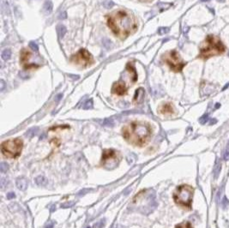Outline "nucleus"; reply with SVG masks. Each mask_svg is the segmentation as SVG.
<instances>
[{"mask_svg":"<svg viewBox=\"0 0 229 228\" xmlns=\"http://www.w3.org/2000/svg\"><path fill=\"white\" fill-rule=\"evenodd\" d=\"M107 25L120 39H125L137 28V24L131 14L124 10L113 12L107 16Z\"/></svg>","mask_w":229,"mask_h":228,"instance_id":"f257e3e1","label":"nucleus"},{"mask_svg":"<svg viewBox=\"0 0 229 228\" xmlns=\"http://www.w3.org/2000/svg\"><path fill=\"white\" fill-rule=\"evenodd\" d=\"M151 132L150 126L143 122H132L122 130L123 136L128 142L140 147L148 142Z\"/></svg>","mask_w":229,"mask_h":228,"instance_id":"f03ea898","label":"nucleus"},{"mask_svg":"<svg viewBox=\"0 0 229 228\" xmlns=\"http://www.w3.org/2000/svg\"><path fill=\"white\" fill-rule=\"evenodd\" d=\"M105 5H106L107 8H111L112 6L113 5V4L112 1H107V4H105Z\"/></svg>","mask_w":229,"mask_h":228,"instance_id":"72a5a7b5","label":"nucleus"},{"mask_svg":"<svg viewBox=\"0 0 229 228\" xmlns=\"http://www.w3.org/2000/svg\"><path fill=\"white\" fill-rule=\"evenodd\" d=\"M71 61L76 64L83 68H86L94 63V58L86 49H81L71 58Z\"/></svg>","mask_w":229,"mask_h":228,"instance_id":"1a4fd4ad","label":"nucleus"},{"mask_svg":"<svg viewBox=\"0 0 229 228\" xmlns=\"http://www.w3.org/2000/svg\"><path fill=\"white\" fill-rule=\"evenodd\" d=\"M74 202H71V203H69V202H66V203H65V204H62L61 205V208H71V206H73L74 205Z\"/></svg>","mask_w":229,"mask_h":228,"instance_id":"7c9ffc66","label":"nucleus"},{"mask_svg":"<svg viewBox=\"0 0 229 228\" xmlns=\"http://www.w3.org/2000/svg\"><path fill=\"white\" fill-rule=\"evenodd\" d=\"M228 56H229V53H228Z\"/></svg>","mask_w":229,"mask_h":228,"instance_id":"a18cd8bd","label":"nucleus"},{"mask_svg":"<svg viewBox=\"0 0 229 228\" xmlns=\"http://www.w3.org/2000/svg\"><path fill=\"white\" fill-rule=\"evenodd\" d=\"M54 208H56L55 206H52V208H51V212H53V211H54Z\"/></svg>","mask_w":229,"mask_h":228,"instance_id":"a19ab883","label":"nucleus"},{"mask_svg":"<svg viewBox=\"0 0 229 228\" xmlns=\"http://www.w3.org/2000/svg\"><path fill=\"white\" fill-rule=\"evenodd\" d=\"M105 223H106V220H105V219L101 220L100 221L96 222V223L94 225V227L95 228H103V226H105Z\"/></svg>","mask_w":229,"mask_h":228,"instance_id":"393cba45","label":"nucleus"},{"mask_svg":"<svg viewBox=\"0 0 229 228\" xmlns=\"http://www.w3.org/2000/svg\"><path fill=\"white\" fill-rule=\"evenodd\" d=\"M169 28H164V27H161V28H160L159 30H158V32H159V34H167L169 32Z\"/></svg>","mask_w":229,"mask_h":228,"instance_id":"cd10ccee","label":"nucleus"},{"mask_svg":"<svg viewBox=\"0 0 229 228\" xmlns=\"http://www.w3.org/2000/svg\"><path fill=\"white\" fill-rule=\"evenodd\" d=\"M53 226H54V222L53 221V220H49L48 222H47L46 223V225H45V228H53Z\"/></svg>","mask_w":229,"mask_h":228,"instance_id":"c85d7f7f","label":"nucleus"},{"mask_svg":"<svg viewBox=\"0 0 229 228\" xmlns=\"http://www.w3.org/2000/svg\"><path fill=\"white\" fill-rule=\"evenodd\" d=\"M126 69H127V70H129L130 74L131 75L132 82H135L137 80V71H136L135 68H134L132 65H131V64H127Z\"/></svg>","mask_w":229,"mask_h":228,"instance_id":"2eb2a0df","label":"nucleus"},{"mask_svg":"<svg viewBox=\"0 0 229 228\" xmlns=\"http://www.w3.org/2000/svg\"><path fill=\"white\" fill-rule=\"evenodd\" d=\"M92 107H93V100H86V101L84 102V104L83 105V109H86V110L91 109Z\"/></svg>","mask_w":229,"mask_h":228,"instance_id":"4be33fe9","label":"nucleus"},{"mask_svg":"<svg viewBox=\"0 0 229 228\" xmlns=\"http://www.w3.org/2000/svg\"><path fill=\"white\" fill-rule=\"evenodd\" d=\"M194 189L189 185H181L177 188L173 194V200L179 206L191 208L192 202Z\"/></svg>","mask_w":229,"mask_h":228,"instance_id":"20e7f679","label":"nucleus"},{"mask_svg":"<svg viewBox=\"0 0 229 228\" xmlns=\"http://www.w3.org/2000/svg\"><path fill=\"white\" fill-rule=\"evenodd\" d=\"M16 197V195H15V193H9L8 195H7V198L8 199H12V198Z\"/></svg>","mask_w":229,"mask_h":228,"instance_id":"473e14b6","label":"nucleus"},{"mask_svg":"<svg viewBox=\"0 0 229 228\" xmlns=\"http://www.w3.org/2000/svg\"><path fill=\"white\" fill-rule=\"evenodd\" d=\"M0 170H1V172L2 173H5V172H7L8 170V165L5 162H2L1 165H0Z\"/></svg>","mask_w":229,"mask_h":228,"instance_id":"bb28decb","label":"nucleus"},{"mask_svg":"<svg viewBox=\"0 0 229 228\" xmlns=\"http://www.w3.org/2000/svg\"><path fill=\"white\" fill-rule=\"evenodd\" d=\"M89 191H90V190H81V191L77 193V196H83V195H85L86 192Z\"/></svg>","mask_w":229,"mask_h":228,"instance_id":"2f4dec72","label":"nucleus"},{"mask_svg":"<svg viewBox=\"0 0 229 228\" xmlns=\"http://www.w3.org/2000/svg\"><path fill=\"white\" fill-rule=\"evenodd\" d=\"M38 132V128L35 127V128H32L30 130H29L27 133H26V136H29V137H33L34 136H35Z\"/></svg>","mask_w":229,"mask_h":228,"instance_id":"412c9836","label":"nucleus"},{"mask_svg":"<svg viewBox=\"0 0 229 228\" xmlns=\"http://www.w3.org/2000/svg\"><path fill=\"white\" fill-rule=\"evenodd\" d=\"M209 119V114H204L203 117H201V118L199 119V122H200V124H206L208 121Z\"/></svg>","mask_w":229,"mask_h":228,"instance_id":"b1692460","label":"nucleus"},{"mask_svg":"<svg viewBox=\"0 0 229 228\" xmlns=\"http://www.w3.org/2000/svg\"><path fill=\"white\" fill-rule=\"evenodd\" d=\"M217 1H219V2H225L226 0H217Z\"/></svg>","mask_w":229,"mask_h":228,"instance_id":"79ce46f5","label":"nucleus"},{"mask_svg":"<svg viewBox=\"0 0 229 228\" xmlns=\"http://www.w3.org/2000/svg\"><path fill=\"white\" fill-rule=\"evenodd\" d=\"M225 52V46L221 41L214 35H209L200 47L199 57L203 59H208L213 56H216Z\"/></svg>","mask_w":229,"mask_h":228,"instance_id":"7ed1b4c3","label":"nucleus"},{"mask_svg":"<svg viewBox=\"0 0 229 228\" xmlns=\"http://www.w3.org/2000/svg\"><path fill=\"white\" fill-rule=\"evenodd\" d=\"M35 183L37 185L44 186L47 184V179L44 176H39L35 178Z\"/></svg>","mask_w":229,"mask_h":228,"instance_id":"f3484780","label":"nucleus"},{"mask_svg":"<svg viewBox=\"0 0 229 228\" xmlns=\"http://www.w3.org/2000/svg\"><path fill=\"white\" fill-rule=\"evenodd\" d=\"M227 154H229V142H228V145H227V149L226 153H225V158H227Z\"/></svg>","mask_w":229,"mask_h":228,"instance_id":"4c0bfd02","label":"nucleus"},{"mask_svg":"<svg viewBox=\"0 0 229 228\" xmlns=\"http://www.w3.org/2000/svg\"><path fill=\"white\" fill-rule=\"evenodd\" d=\"M139 1H141V2H151L153 0H139Z\"/></svg>","mask_w":229,"mask_h":228,"instance_id":"ea45409f","label":"nucleus"},{"mask_svg":"<svg viewBox=\"0 0 229 228\" xmlns=\"http://www.w3.org/2000/svg\"><path fill=\"white\" fill-rule=\"evenodd\" d=\"M11 50H9V49H5V51H3V52H2V58L4 60H9L11 58Z\"/></svg>","mask_w":229,"mask_h":228,"instance_id":"aec40b11","label":"nucleus"},{"mask_svg":"<svg viewBox=\"0 0 229 228\" xmlns=\"http://www.w3.org/2000/svg\"><path fill=\"white\" fill-rule=\"evenodd\" d=\"M120 161V154L114 149H104L102 153L101 164L107 169H113L118 166Z\"/></svg>","mask_w":229,"mask_h":228,"instance_id":"6e6552de","label":"nucleus"},{"mask_svg":"<svg viewBox=\"0 0 229 228\" xmlns=\"http://www.w3.org/2000/svg\"><path fill=\"white\" fill-rule=\"evenodd\" d=\"M0 82H1V91H3V90H4V88H5V82L2 80Z\"/></svg>","mask_w":229,"mask_h":228,"instance_id":"c9c22d12","label":"nucleus"},{"mask_svg":"<svg viewBox=\"0 0 229 228\" xmlns=\"http://www.w3.org/2000/svg\"><path fill=\"white\" fill-rule=\"evenodd\" d=\"M144 95V89H143V88H139L136 91V94H135L134 99H133V102H134L135 104H140V103H142V102L143 101Z\"/></svg>","mask_w":229,"mask_h":228,"instance_id":"f8f14e48","label":"nucleus"},{"mask_svg":"<svg viewBox=\"0 0 229 228\" xmlns=\"http://www.w3.org/2000/svg\"><path fill=\"white\" fill-rule=\"evenodd\" d=\"M53 3L51 0H47L46 1V3L44 4V6H43V10L45 11L46 14H50L52 10H53Z\"/></svg>","mask_w":229,"mask_h":228,"instance_id":"dca6fc26","label":"nucleus"},{"mask_svg":"<svg viewBox=\"0 0 229 228\" xmlns=\"http://www.w3.org/2000/svg\"><path fill=\"white\" fill-rule=\"evenodd\" d=\"M103 124L104 125H113V119L107 118V119H106L104 121Z\"/></svg>","mask_w":229,"mask_h":228,"instance_id":"c756f323","label":"nucleus"},{"mask_svg":"<svg viewBox=\"0 0 229 228\" xmlns=\"http://www.w3.org/2000/svg\"><path fill=\"white\" fill-rule=\"evenodd\" d=\"M66 17V12H63V15L61 14L60 16H59V18H62V19H64V18Z\"/></svg>","mask_w":229,"mask_h":228,"instance_id":"e433bc0d","label":"nucleus"},{"mask_svg":"<svg viewBox=\"0 0 229 228\" xmlns=\"http://www.w3.org/2000/svg\"><path fill=\"white\" fill-rule=\"evenodd\" d=\"M62 97H63V94H58V95L56 96V98H55V100H56V101H59V100H60Z\"/></svg>","mask_w":229,"mask_h":228,"instance_id":"f704fd0d","label":"nucleus"},{"mask_svg":"<svg viewBox=\"0 0 229 228\" xmlns=\"http://www.w3.org/2000/svg\"><path fill=\"white\" fill-rule=\"evenodd\" d=\"M113 93L117 94V95H124L127 92V88L125 84L122 82H118L116 83L113 84Z\"/></svg>","mask_w":229,"mask_h":228,"instance_id":"9b49d317","label":"nucleus"},{"mask_svg":"<svg viewBox=\"0 0 229 228\" xmlns=\"http://www.w3.org/2000/svg\"><path fill=\"white\" fill-rule=\"evenodd\" d=\"M23 142L20 138L8 140L1 144V152L8 158H17L20 155L23 149Z\"/></svg>","mask_w":229,"mask_h":228,"instance_id":"39448f33","label":"nucleus"},{"mask_svg":"<svg viewBox=\"0 0 229 228\" xmlns=\"http://www.w3.org/2000/svg\"><path fill=\"white\" fill-rule=\"evenodd\" d=\"M31 53L28 51V50H23L21 52V55H20V62L22 64V65L24 67L25 69H31V68H35L38 67V65L35 64H30L29 63V59H30Z\"/></svg>","mask_w":229,"mask_h":228,"instance_id":"9d476101","label":"nucleus"},{"mask_svg":"<svg viewBox=\"0 0 229 228\" xmlns=\"http://www.w3.org/2000/svg\"><path fill=\"white\" fill-rule=\"evenodd\" d=\"M221 163L217 159L215 166V178H217V177L219 176V173L221 172Z\"/></svg>","mask_w":229,"mask_h":228,"instance_id":"6ab92c4d","label":"nucleus"},{"mask_svg":"<svg viewBox=\"0 0 229 228\" xmlns=\"http://www.w3.org/2000/svg\"><path fill=\"white\" fill-rule=\"evenodd\" d=\"M57 33L59 36V38H63L66 34V28L64 25H58L57 27Z\"/></svg>","mask_w":229,"mask_h":228,"instance_id":"a211bd4d","label":"nucleus"},{"mask_svg":"<svg viewBox=\"0 0 229 228\" xmlns=\"http://www.w3.org/2000/svg\"><path fill=\"white\" fill-rule=\"evenodd\" d=\"M175 228H192V226L191 225L190 222H183L181 224L177 225Z\"/></svg>","mask_w":229,"mask_h":228,"instance_id":"5701e85b","label":"nucleus"},{"mask_svg":"<svg viewBox=\"0 0 229 228\" xmlns=\"http://www.w3.org/2000/svg\"><path fill=\"white\" fill-rule=\"evenodd\" d=\"M29 185V182L25 178H18L17 179V186L19 190H25L27 187Z\"/></svg>","mask_w":229,"mask_h":228,"instance_id":"4468645a","label":"nucleus"},{"mask_svg":"<svg viewBox=\"0 0 229 228\" xmlns=\"http://www.w3.org/2000/svg\"><path fill=\"white\" fill-rule=\"evenodd\" d=\"M202 2H206V1H209V0H201Z\"/></svg>","mask_w":229,"mask_h":228,"instance_id":"37998d69","label":"nucleus"},{"mask_svg":"<svg viewBox=\"0 0 229 228\" xmlns=\"http://www.w3.org/2000/svg\"><path fill=\"white\" fill-rule=\"evenodd\" d=\"M29 47H30L33 51H35V52H38V50H39V46H38V45H37L35 41L29 42Z\"/></svg>","mask_w":229,"mask_h":228,"instance_id":"a878e982","label":"nucleus"},{"mask_svg":"<svg viewBox=\"0 0 229 228\" xmlns=\"http://www.w3.org/2000/svg\"><path fill=\"white\" fill-rule=\"evenodd\" d=\"M216 122H217L216 119H212V120H211V122H210V124H215Z\"/></svg>","mask_w":229,"mask_h":228,"instance_id":"58836bf2","label":"nucleus"},{"mask_svg":"<svg viewBox=\"0 0 229 228\" xmlns=\"http://www.w3.org/2000/svg\"><path fill=\"white\" fill-rule=\"evenodd\" d=\"M143 203H144V214L150 213L152 211L151 208H155V206H152V203L156 204L155 199V194L149 193L148 190H143L140 192L138 195L133 199L132 204L135 205V208L138 207L140 204H142L137 208L138 211L141 210Z\"/></svg>","mask_w":229,"mask_h":228,"instance_id":"423d86ee","label":"nucleus"},{"mask_svg":"<svg viewBox=\"0 0 229 228\" xmlns=\"http://www.w3.org/2000/svg\"><path fill=\"white\" fill-rule=\"evenodd\" d=\"M164 61L168 64L170 69L174 72H179L183 70L185 63L182 60L179 54L176 51H170L163 56Z\"/></svg>","mask_w":229,"mask_h":228,"instance_id":"0eeeda50","label":"nucleus"},{"mask_svg":"<svg viewBox=\"0 0 229 228\" xmlns=\"http://www.w3.org/2000/svg\"><path fill=\"white\" fill-rule=\"evenodd\" d=\"M87 228H90V227H89V226H88V227H87Z\"/></svg>","mask_w":229,"mask_h":228,"instance_id":"c03bdc74","label":"nucleus"},{"mask_svg":"<svg viewBox=\"0 0 229 228\" xmlns=\"http://www.w3.org/2000/svg\"><path fill=\"white\" fill-rule=\"evenodd\" d=\"M160 112L165 115H170L174 112V109L171 103H166V104H163L160 107Z\"/></svg>","mask_w":229,"mask_h":228,"instance_id":"ddd939ff","label":"nucleus"}]
</instances>
